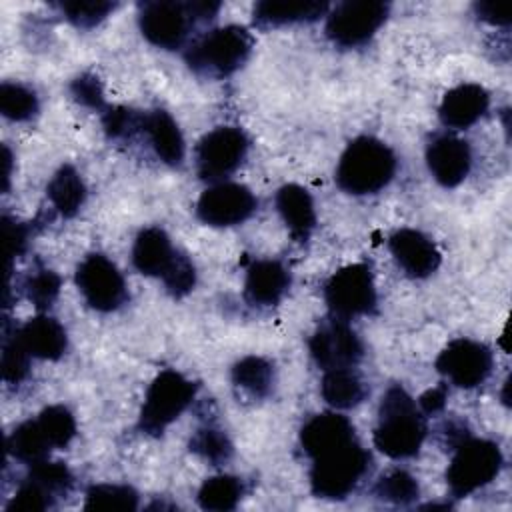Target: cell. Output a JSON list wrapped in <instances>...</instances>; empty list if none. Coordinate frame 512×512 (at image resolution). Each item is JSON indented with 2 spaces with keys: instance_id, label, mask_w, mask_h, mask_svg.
<instances>
[{
  "instance_id": "1",
  "label": "cell",
  "mask_w": 512,
  "mask_h": 512,
  "mask_svg": "<svg viewBox=\"0 0 512 512\" xmlns=\"http://www.w3.org/2000/svg\"><path fill=\"white\" fill-rule=\"evenodd\" d=\"M428 434L426 416L418 402L400 384L388 386L378 406L374 446L392 460L414 458Z\"/></svg>"
},
{
  "instance_id": "2",
  "label": "cell",
  "mask_w": 512,
  "mask_h": 512,
  "mask_svg": "<svg viewBox=\"0 0 512 512\" xmlns=\"http://www.w3.org/2000/svg\"><path fill=\"white\" fill-rule=\"evenodd\" d=\"M398 168L394 150L374 136H358L340 154L334 180L352 196H368L384 190Z\"/></svg>"
},
{
  "instance_id": "3",
  "label": "cell",
  "mask_w": 512,
  "mask_h": 512,
  "mask_svg": "<svg viewBox=\"0 0 512 512\" xmlns=\"http://www.w3.org/2000/svg\"><path fill=\"white\" fill-rule=\"evenodd\" d=\"M310 460V490L324 500L348 498L372 468V454L358 436L332 444Z\"/></svg>"
},
{
  "instance_id": "4",
  "label": "cell",
  "mask_w": 512,
  "mask_h": 512,
  "mask_svg": "<svg viewBox=\"0 0 512 512\" xmlns=\"http://www.w3.org/2000/svg\"><path fill=\"white\" fill-rule=\"evenodd\" d=\"M220 10V2L212 0H152L138 8V26L142 36L156 48L178 50L182 48L192 28L200 22L214 20Z\"/></svg>"
},
{
  "instance_id": "5",
  "label": "cell",
  "mask_w": 512,
  "mask_h": 512,
  "mask_svg": "<svg viewBox=\"0 0 512 512\" xmlns=\"http://www.w3.org/2000/svg\"><path fill=\"white\" fill-rule=\"evenodd\" d=\"M254 48L252 34L238 24L212 28L196 38L186 50L188 68L210 80H222L238 72Z\"/></svg>"
},
{
  "instance_id": "6",
  "label": "cell",
  "mask_w": 512,
  "mask_h": 512,
  "mask_svg": "<svg viewBox=\"0 0 512 512\" xmlns=\"http://www.w3.org/2000/svg\"><path fill=\"white\" fill-rule=\"evenodd\" d=\"M198 384L184 374L162 370L148 386L138 416V428L148 436H160L194 402Z\"/></svg>"
},
{
  "instance_id": "7",
  "label": "cell",
  "mask_w": 512,
  "mask_h": 512,
  "mask_svg": "<svg viewBox=\"0 0 512 512\" xmlns=\"http://www.w3.org/2000/svg\"><path fill=\"white\" fill-rule=\"evenodd\" d=\"M504 456L496 442L486 438H466L454 448L446 468V484L454 498H466L488 486L502 470Z\"/></svg>"
},
{
  "instance_id": "8",
  "label": "cell",
  "mask_w": 512,
  "mask_h": 512,
  "mask_svg": "<svg viewBox=\"0 0 512 512\" xmlns=\"http://www.w3.org/2000/svg\"><path fill=\"white\" fill-rule=\"evenodd\" d=\"M248 150L250 138L240 126H216L206 132L194 148L196 174L210 184L224 182L242 166Z\"/></svg>"
},
{
  "instance_id": "9",
  "label": "cell",
  "mask_w": 512,
  "mask_h": 512,
  "mask_svg": "<svg viewBox=\"0 0 512 512\" xmlns=\"http://www.w3.org/2000/svg\"><path fill=\"white\" fill-rule=\"evenodd\" d=\"M390 4L382 0H346L336 4L326 16V36L340 48L368 44L382 28Z\"/></svg>"
},
{
  "instance_id": "10",
  "label": "cell",
  "mask_w": 512,
  "mask_h": 512,
  "mask_svg": "<svg viewBox=\"0 0 512 512\" xmlns=\"http://www.w3.org/2000/svg\"><path fill=\"white\" fill-rule=\"evenodd\" d=\"M324 302L332 316L344 320L372 314L378 294L370 266L356 262L336 270L324 284Z\"/></svg>"
},
{
  "instance_id": "11",
  "label": "cell",
  "mask_w": 512,
  "mask_h": 512,
  "mask_svg": "<svg viewBox=\"0 0 512 512\" xmlns=\"http://www.w3.org/2000/svg\"><path fill=\"white\" fill-rule=\"evenodd\" d=\"M76 286L96 312H114L128 300V288L118 266L100 252L84 256L76 266Z\"/></svg>"
},
{
  "instance_id": "12",
  "label": "cell",
  "mask_w": 512,
  "mask_h": 512,
  "mask_svg": "<svg viewBox=\"0 0 512 512\" xmlns=\"http://www.w3.org/2000/svg\"><path fill=\"white\" fill-rule=\"evenodd\" d=\"M308 352L320 370L354 368L364 358V344L348 320L330 316L308 338Z\"/></svg>"
},
{
  "instance_id": "13",
  "label": "cell",
  "mask_w": 512,
  "mask_h": 512,
  "mask_svg": "<svg viewBox=\"0 0 512 512\" xmlns=\"http://www.w3.org/2000/svg\"><path fill=\"white\" fill-rule=\"evenodd\" d=\"M436 370L454 386L472 390L488 380L494 368L492 350L472 338H454L438 354Z\"/></svg>"
},
{
  "instance_id": "14",
  "label": "cell",
  "mask_w": 512,
  "mask_h": 512,
  "mask_svg": "<svg viewBox=\"0 0 512 512\" xmlns=\"http://www.w3.org/2000/svg\"><path fill=\"white\" fill-rule=\"evenodd\" d=\"M252 190L238 182H218L206 188L196 202V216L206 226L228 228L246 222L256 212Z\"/></svg>"
},
{
  "instance_id": "15",
  "label": "cell",
  "mask_w": 512,
  "mask_h": 512,
  "mask_svg": "<svg viewBox=\"0 0 512 512\" xmlns=\"http://www.w3.org/2000/svg\"><path fill=\"white\" fill-rule=\"evenodd\" d=\"M426 164L432 178L444 188H456L472 168V148L452 134H438L426 146Z\"/></svg>"
},
{
  "instance_id": "16",
  "label": "cell",
  "mask_w": 512,
  "mask_h": 512,
  "mask_svg": "<svg viewBox=\"0 0 512 512\" xmlns=\"http://www.w3.org/2000/svg\"><path fill=\"white\" fill-rule=\"evenodd\" d=\"M388 250L398 268L410 278H428L442 262L436 244L420 230L400 228L388 238Z\"/></svg>"
},
{
  "instance_id": "17",
  "label": "cell",
  "mask_w": 512,
  "mask_h": 512,
  "mask_svg": "<svg viewBox=\"0 0 512 512\" xmlns=\"http://www.w3.org/2000/svg\"><path fill=\"white\" fill-rule=\"evenodd\" d=\"M290 270L274 258L254 260L246 268L244 298L252 306H276L290 290Z\"/></svg>"
},
{
  "instance_id": "18",
  "label": "cell",
  "mask_w": 512,
  "mask_h": 512,
  "mask_svg": "<svg viewBox=\"0 0 512 512\" xmlns=\"http://www.w3.org/2000/svg\"><path fill=\"white\" fill-rule=\"evenodd\" d=\"M490 106V94L484 86L464 82L448 90L440 102L438 116L446 128L466 130L474 126Z\"/></svg>"
},
{
  "instance_id": "19",
  "label": "cell",
  "mask_w": 512,
  "mask_h": 512,
  "mask_svg": "<svg viewBox=\"0 0 512 512\" xmlns=\"http://www.w3.org/2000/svg\"><path fill=\"white\" fill-rule=\"evenodd\" d=\"M140 138L148 144L154 156L166 166H180L186 154L184 136L176 120L162 108L146 110L142 116Z\"/></svg>"
},
{
  "instance_id": "20",
  "label": "cell",
  "mask_w": 512,
  "mask_h": 512,
  "mask_svg": "<svg viewBox=\"0 0 512 512\" xmlns=\"http://www.w3.org/2000/svg\"><path fill=\"white\" fill-rule=\"evenodd\" d=\"M180 250L172 246L170 236L160 226H148L138 232L132 246L134 268L152 278H164L174 266Z\"/></svg>"
},
{
  "instance_id": "21",
  "label": "cell",
  "mask_w": 512,
  "mask_h": 512,
  "mask_svg": "<svg viewBox=\"0 0 512 512\" xmlns=\"http://www.w3.org/2000/svg\"><path fill=\"white\" fill-rule=\"evenodd\" d=\"M14 332L32 358L60 360L68 350V334L64 326L42 312L26 320L22 326H16Z\"/></svg>"
},
{
  "instance_id": "22",
  "label": "cell",
  "mask_w": 512,
  "mask_h": 512,
  "mask_svg": "<svg viewBox=\"0 0 512 512\" xmlns=\"http://www.w3.org/2000/svg\"><path fill=\"white\" fill-rule=\"evenodd\" d=\"M274 204L292 240L304 246L316 228V206L310 192L300 184H284L278 188Z\"/></svg>"
},
{
  "instance_id": "23",
  "label": "cell",
  "mask_w": 512,
  "mask_h": 512,
  "mask_svg": "<svg viewBox=\"0 0 512 512\" xmlns=\"http://www.w3.org/2000/svg\"><path fill=\"white\" fill-rule=\"evenodd\" d=\"M328 2L316 0H262L254 6L252 16L258 28H278V26H292V24H306L314 22L320 16L328 14Z\"/></svg>"
},
{
  "instance_id": "24",
  "label": "cell",
  "mask_w": 512,
  "mask_h": 512,
  "mask_svg": "<svg viewBox=\"0 0 512 512\" xmlns=\"http://www.w3.org/2000/svg\"><path fill=\"white\" fill-rule=\"evenodd\" d=\"M354 436H356L354 424L346 416H342L338 412H320V414L310 416L302 424L298 442H300L302 452L308 458H312L320 450H324L332 444H338L342 440L354 438Z\"/></svg>"
},
{
  "instance_id": "25",
  "label": "cell",
  "mask_w": 512,
  "mask_h": 512,
  "mask_svg": "<svg viewBox=\"0 0 512 512\" xmlns=\"http://www.w3.org/2000/svg\"><path fill=\"white\" fill-rule=\"evenodd\" d=\"M320 394L332 408L350 410L366 400L370 388L354 368H332L324 370Z\"/></svg>"
},
{
  "instance_id": "26",
  "label": "cell",
  "mask_w": 512,
  "mask_h": 512,
  "mask_svg": "<svg viewBox=\"0 0 512 512\" xmlns=\"http://www.w3.org/2000/svg\"><path fill=\"white\" fill-rule=\"evenodd\" d=\"M46 196L62 218H74L86 202V184L72 164H62L46 186Z\"/></svg>"
},
{
  "instance_id": "27",
  "label": "cell",
  "mask_w": 512,
  "mask_h": 512,
  "mask_svg": "<svg viewBox=\"0 0 512 512\" xmlns=\"http://www.w3.org/2000/svg\"><path fill=\"white\" fill-rule=\"evenodd\" d=\"M276 382L274 364L262 356L250 354L232 366V384L252 400H264L272 394Z\"/></svg>"
},
{
  "instance_id": "28",
  "label": "cell",
  "mask_w": 512,
  "mask_h": 512,
  "mask_svg": "<svg viewBox=\"0 0 512 512\" xmlns=\"http://www.w3.org/2000/svg\"><path fill=\"white\" fill-rule=\"evenodd\" d=\"M6 450L14 460L32 466L36 462L50 458L52 444L46 438L38 420L34 418V420H24L8 434Z\"/></svg>"
},
{
  "instance_id": "29",
  "label": "cell",
  "mask_w": 512,
  "mask_h": 512,
  "mask_svg": "<svg viewBox=\"0 0 512 512\" xmlns=\"http://www.w3.org/2000/svg\"><path fill=\"white\" fill-rule=\"evenodd\" d=\"M244 492L246 488L242 478L232 474H218L202 482L196 500L202 510L228 512L240 504Z\"/></svg>"
},
{
  "instance_id": "30",
  "label": "cell",
  "mask_w": 512,
  "mask_h": 512,
  "mask_svg": "<svg viewBox=\"0 0 512 512\" xmlns=\"http://www.w3.org/2000/svg\"><path fill=\"white\" fill-rule=\"evenodd\" d=\"M188 448L192 454L202 458L212 466H222L234 456V444L230 436L214 424H204L188 440Z\"/></svg>"
},
{
  "instance_id": "31",
  "label": "cell",
  "mask_w": 512,
  "mask_h": 512,
  "mask_svg": "<svg viewBox=\"0 0 512 512\" xmlns=\"http://www.w3.org/2000/svg\"><path fill=\"white\" fill-rule=\"evenodd\" d=\"M374 496L380 502H388L392 506H410L420 496L418 480L402 468H392L384 472L374 484Z\"/></svg>"
},
{
  "instance_id": "32",
  "label": "cell",
  "mask_w": 512,
  "mask_h": 512,
  "mask_svg": "<svg viewBox=\"0 0 512 512\" xmlns=\"http://www.w3.org/2000/svg\"><path fill=\"white\" fill-rule=\"evenodd\" d=\"M40 110V100L36 92L22 82H2L0 84V112L12 122H28Z\"/></svg>"
},
{
  "instance_id": "33",
  "label": "cell",
  "mask_w": 512,
  "mask_h": 512,
  "mask_svg": "<svg viewBox=\"0 0 512 512\" xmlns=\"http://www.w3.org/2000/svg\"><path fill=\"white\" fill-rule=\"evenodd\" d=\"M140 496L128 484H92L86 490V510H138Z\"/></svg>"
},
{
  "instance_id": "34",
  "label": "cell",
  "mask_w": 512,
  "mask_h": 512,
  "mask_svg": "<svg viewBox=\"0 0 512 512\" xmlns=\"http://www.w3.org/2000/svg\"><path fill=\"white\" fill-rule=\"evenodd\" d=\"M60 286H62V278L52 268L42 266V264H38L34 270H30L22 282L24 296L40 312L48 310L56 302V298L60 294Z\"/></svg>"
},
{
  "instance_id": "35",
  "label": "cell",
  "mask_w": 512,
  "mask_h": 512,
  "mask_svg": "<svg viewBox=\"0 0 512 512\" xmlns=\"http://www.w3.org/2000/svg\"><path fill=\"white\" fill-rule=\"evenodd\" d=\"M142 110L126 106H108L102 112V128L110 142H134L142 130Z\"/></svg>"
},
{
  "instance_id": "36",
  "label": "cell",
  "mask_w": 512,
  "mask_h": 512,
  "mask_svg": "<svg viewBox=\"0 0 512 512\" xmlns=\"http://www.w3.org/2000/svg\"><path fill=\"white\" fill-rule=\"evenodd\" d=\"M36 420L42 426L52 448H66L76 436V418L64 404L46 406L36 416Z\"/></svg>"
},
{
  "instance_id": "37",
  "label": "cell",
  "mask_w": 512,
  "mask_h": 512,
  "mask_svg": "<svg viewBox=\"0 0 512 512\" xmlns=\"http://www.w3.org/2000/svg\"><path fill=\"white\" fill-rule=\"evenodd\" d=\"M58 504V498L34 476L26 474L24 480L18 484L14 496L6 504L8 512H42L50 510Z\"/></svg>"
},
{
  "instance_id": "38",
  "label": "cell",
  "mask_w": 512,
  "mask_h": 512,
  "mask_svg": "<svg viewBox=\"0 0 512 512\" xmlns=\"http://www.w3.org/2000/svg\"><path fill=\"white\" fill-rule=\"evenodd\" d=\"M30 358L32 356L22 346L16 332L6 334L4 344H2V360H0L4 382L12 384V386L22 384L30 374Z\"/></svg>"
},
{
  "instance_id": "39",
  "label": "cell",
  "mask_w": 512,
  "mask_h": 512,
  "mask_svg": "<svg viewBox=\"0 0 512 512\" xmlns=\"http://www.w3.org/2000/svg\"><path fill=\"white\" fill-rule=\"evenodd\" d=\"M58 8L70 24H74L76 28H82V30H90V28L98 26L116 8V4L114 2H104V0L60 2Z\"/></svg>"
},
{
  "instance_id": "40",
  "label": "cell",
  "mask_w": 512,
  "mask_h": 512,
  "mask_svg": "<svg viewBox=\"0 0 512 512\" xmlns=\"http://www.w3.org/2000/svg\"><path fill=\"white\" fill-rule=\"evenodd\" d=\"M70 96H72L80 106L90 108V110L100 112V114L108 108L102 82L98 80L96 74H90V72H82L80 76H76V78L70 82Z\"/></svg>"
},
{
  "instance_id": "41",
  "label": "cell",
  "mask_w": 512,
  "mask_h": 512,
  "mask_svg": "<svg viewBox=\"0 0 512 512\" xmlns=\"http://www.w3.org/2000/svg\"><path fill=\"white\" fill-rule=\"evenodd\" d=\"M162 284H164L166 292L172 298L188 296L196 286V266H194V262L184 252H180L174 266L170 268V272L162 278Z\"/></svg>"
},
{
  "instance_id": "42",
  "label": "cell",
  "mask_w": 512,
  "mask_h": 512,
  "mask_svg": "<svg viewBox=\"0 0 512 512\" xmlns=\"http://www.w3.org/2000/svg\"><path fill=\"white\" fill-rule=\"evenodd\" d=\"M2 230H4V242H6V254L8 258H16L20 254H24L28 250V244H30V226L4 214L2 218Z\"/></svg>"
},
{
  "instance_id": "43",
  "label": "cell",
  "mask_w": 512,
  "mask_h": 512,
  "mask_svg": "<svg viewBox=\"0 0 512 512\" xmlns=\"http://www.w3.org/2000/svg\"><path fill=\"white\" fill-rule=\"evenodd\" d=\"M448 400V386L442 382L430 390H426L420 398H418V408L422 410L424 416H434L438 412L444 410Z\"/></svg>"
},
{
  "instance_id": "44",
  "label": "cell",
  "mask_w": 512,
  "mask_h": 512,
  "mask_svg": "<svg viewBox=\"0 0 512 512\" xmlns=\"http://www.w3.org/2000/svg\"><path fill=\"white\" fill-rule=\"evenodd\" d=\"M470 430L464 422L460 420H446L442 426H440V440L446 448L454 450L460 442H464L466 438H470Z\"/></svg>"
},
{
  "instance_id": "45",
  "label": "cell",
  "mask_w": 512,
  "mask_h": 512,
  "mask_svg": "<svg viewBox=\"0 0 512 512\" xmlns=\"http://www.w3.org/2000/svg\"><path fill=\"white\" fill-rule=\"evenodd\" d=\"M474 10L480 20L492 24V26H508L510 16L502 6H496L494 2H476Z\"/></svg>"
},
{
  "instance_id": "46",
  "label": "cell",
  "mask_w": 512,
  "mask_h": 512,
  "mask_svg": "<svg viewBox=\"0 0 512 512\" xmlns=\"http://www.w3.org/2000/svg\"><path fill=\"white\" fill-rule=\"evenodd\" d=\"M12 154L8 150V146H4V190H8V182H10V174H12Z\"/></svg>"
}]
</instances>
